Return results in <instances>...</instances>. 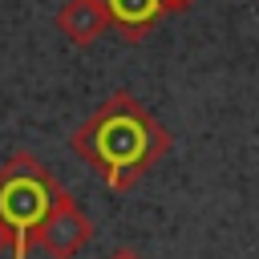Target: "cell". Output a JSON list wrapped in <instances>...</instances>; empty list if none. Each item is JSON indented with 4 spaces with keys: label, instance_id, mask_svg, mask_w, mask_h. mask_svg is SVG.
Segmentation results:
<instances>
[{
    "label": "cell",
    "instance_id": "cell-8",
    "mask_svg": "<svg viewBox=\"0 0 259 259\" xmlns=\"http://www.w3.org/2000/svg\"><path fill=\"white\" fill-rule=\"evenodd\" d=\"M0 255H12V235H8L4 223H0Z\"/></svg>",
    "mask_w": 259,
    "mask_h": 259
},
{
    "label": "cell",
    "instance_id": "cell-2",
    "mask_svg": "<svg viewBox=\"0 0 259 259\" xmlns=\"http://www.w3.org/2000/svg\"><path fill=\"white\" fill-rule=\"evenodd\" d=\"M61 194L65 186L32 150H16L0 162V223L12 235V259H28L32 235L53 214Z\"/></svg>",
    "mask_w": 259,
    "mask_h": 259
},
{
    "label": "cell",
    "instance_id": "cell-3",
    "mask_svg": "<svg viewBox=\"0 0 259 259\" xmlns=\"http://www.w3.org/2000/svg\"><path fill=\"white\" fill-rule=\"evenodd\" d=\"M89 239H93V223H89V214L77 206V198L65 190L61 202L53 206V214H49V219L40 223V231L32 235V247H40L49 259H77Z\"/></svg>",
    "mask_w": 259,
    "mask_h": 259
},
{
    "label": "cell",
    "instance_id": "cell-6",
    "mask_svg": "<svg viewBox=\"0 0 259 259\" xmlns=\"http://www.w3.org/2000/svg\"><path fill=\"white\" fill-rule=\"evenodd\" d=\"M198 0H162V8H166V16H178V12H186V8H194Z\"/></svg>",
    "mask_w": 259,
    "mask_h": 259
},
{
    "label": "cell",
    "instance_id": "cell-1",
    "mask_svg": "<svg viewBox=\"0 0 259 259\" xmlns=\"http://www.w3.org/2000/svg\"><path fill=\"white\" fill-rule=\"evenodd\" d=\"M69 146L113 194H125L170 154V130L134 93L117 89L69 134Z\"/></svg>",
    "mask_w": 259,
    "mask_h": 259
},
{
    "label": "cell",
    "instance_id": "cell-7",
    "mask_svg": "<svg viewBox=\"0 0 259 259\" xmlns=\"http://www.w3.org/2000/svg\"><path fill=\"white\" fill-rule=\"evenodd\" d=\"M105 259H146L142 251H134V247H117V251H109Z\"/></svg>",
    "mask_w": 259,
    "mask_h": 259
},
{
    "label": "cell",
    "instance_id": "cell-4",
    "mask_svg": "<svg viewBox=\"0 0 259 259\" xmlns=\"http://www.w3.org/2000/svg\"><path fill=\"white\" fill-rule=\"evenodd\" d=\"M105 28H109V16H105L101 0H65L57 8V32L77 49L97 45L105 36Z\"/></svg>",
    "mask_w": 259,
    "mask_h": 259
},
{
    "label": "cell",
    "instance_id": "cell-5",
    "mask_svg": "<svg viewBox=\"0 0 259 259\" xmlns=\"http://www.w3.org/2000/svg\"><path fill=\"white\" fill-rule=\"evenodd\" d=\"M101 4L109 16V28H117L130 45H142L150 36V28L166 16L162 0H101Z\"/></svg>",
    "mask_w": 259,
    "mask_h": 259
}]
</instances>
